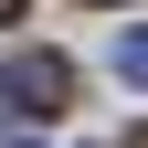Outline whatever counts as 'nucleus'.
I'll return each mask as SVG.
<instances>
[{
	"instance_id": "nucleus-1",
	"label": "nucleus",
	"mask_w": 148,
	"mask_h": 148,
	"mask_svg": "<svg viewBox=\"0 0 148 148\" xmlns=\"http://www.w3.org/2000/svg\"><path fill=\"white\" fill-rule=\"evenodd\" d=\"M0 106H11V116H64L74 106V64L64 53H21V64L0 74Z\"/></svg>"
},
{
	"instance_id": "nucleus-2",
	"label": "nucleus",
	"mask_w": 148,
	"mask_h": 148,
	"mask_svg": "<svg viewBox=\"0 0 148 148\" xmlns=\"http://www.w3.org/2000/svg\"><path fill=\"white\" fill-rule=\"evenodd\" d=\"M116 74H127V85H148V32H127V42H116Z\"/></svg>"
},
{
	"instance_id": "nucleus-3",
	"label": "nucleus",
	"mask_w": 148,
	"mask_h": 148,
	"mask_svg": "<svg viewBox=\"0 0 148 148\" xmlns=\"http://www.w3.org/2000/svg\"><path fill=\"white\" fill-rule=\"evenodd\" d=\"M0 21H21V0H0Z\"/></svg>"
},
{
	"instance_id": "nucleus-4",
	"label": "nucleus",
	"mask_w": 148,
	"mask_h": 148,
	"mask_svg": "<svg viewBox=\"0 0 148 148\" xmlns=\"http://www.w3.org/2000/svg\"><path fill=\"white\" fill-rule=\"evenodd\" d=\"M127 148H148V127H138V138H127Z\"/></svg>"
}]
</instances>
